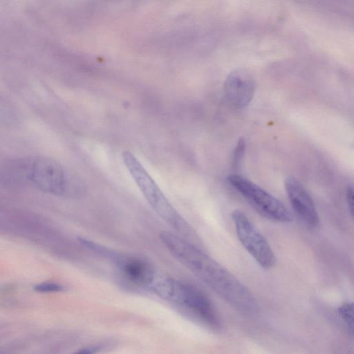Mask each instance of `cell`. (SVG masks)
<instances>
[{"label": "cell", "mask_w": 354, "mask_h": 354, "mask_svg": "<svg viewBox=\"0 0 354 354\" xmlns=\"http://www.w3.org/2000/svg\"><path fill=\"white\" fill-rule=\"evenodd\" d=\"M122 159L143 196L157 214L180 234V236L195 245L198 244L200 240L194 230L171 205L136 157L130 151H125L122 153Z\"/></svg>", "instance_id": "3"}, {"label": "cell", "mask_w": 354, "mask_h": 354, "mask_svg": "<svg viewBox=\"0 0 354 354\" xmlns=\"http://www.w3.org/2000/svg\"><path fill=\"white\" fill-rule=\"evenodd\" d=\"M338 312L349 331L354 335V302L342 304L338 308Z\"/></svg>", "instance_id": "10"}, {"label": "cell", "mask_w": 354, "mask_h": 354, "mask_svg": "<svg viewBox=\"0 0 354 354\" xmlns=\"http://www.w3.org/2000/svg\"><path fill=\"white\" fill-rule=\"evenodd\" d=\"M231 216L237 237L245 250L261 268H272L276 257L266 238L242 211L234 209Z\"/></svg>", "instance_id": "6"}, {"label": "cell", "mask_w": 354, "mask_h": 354, "mask_svg": "<svg viewBox=\"0 0 354 354\" xmlns=\"http://www.w3.org/2000/svg\"><path fill=\"white\" fill-rule=\"evenodd\" d=\"M150 290L205 326L219 330L220 317L209 298L195 286L158 273Z\"/></svg>", "instance_id": "2"}, {"label": "cell", "mask_w": 354, "mask_h": 354, "mask_svg": "<svg viewBox=\"0 0 354 354\" xmlns=\"http://www.w3.org/2000/svg\"><path fill=\"white\" fill-rule=\"evenodd\" d=\"M245 140L243 138H240L234 149L232 156V164L234 169H239L245 155Z\"/></svg>", "instance_id": "11"}, {"label": "cell", "mask_w": 354, "mask_h": 354, "mask_svg": "<svg viewBox=\"0 0 354 354\" xmlns=\"http://www.w3.org/2000/svg\"><path fill=\"white\" fill-rule=\"evenodd\" d=\"M285 188L296 214L308 225L317 227L319 223V214L312 198L303 185L290 176L285 180Z\"/></svg>", "instance_id": "8"}, {"label": "cell", "mask_w": 354, "mask_h": 354, "mask_svg": "<svg viewBox=\"0 0 354 354\" xmlns=\"http://www.w3.org/2000/svg\"><path fill=\"white\" fill-rule=\"evenodd\" d=\"M21 177L53 195L78 197L84 187L79 178L53 159L37 157L21 163Z\"/></svg>", "instance_id": "4"}, {"label": "cell", "mask_w": 354, "mask_h": 354, "mask_svg": "<svg viewBox=\"0 0 354 354\" xmlns=\"http://www.w3.org/2000/svg\"><path fill=\"white\" fill-rule=\"evenodd\" d=\"M77 352L80 353H93L96 352V351L95 348H84Z\"/></svg>", "instance_id": "14"}, {"label": "cell", "mask_w": 354, "mask_h": 354, "mask_svg": "<svg viewBox=\"0 0 354 354\" xmlns=\"http://www.w3.org/2000/svg\"><path fill=\"white\" fill-rule=\"evenodd\" d=\"M256 84L251 74L244 69H236L226 77L223 94L226 102L235 109H243L251 102Z\"/></svg>", "instance_id": "7"}, {"label": "cell", "mask_w": 354, "mask_h": 354, "mask_svg": "<svg viewBox=\"0 0 354 354\" xmlns=\"http://www.w3.org/2000/svg\"><path fill=\"white\" fill-rule=\"evenodd\" d=\"M227 180L263 216L281 223H288L292 220V214L284 204L257 185L237 174L229 176Z\"/></svg>", "instance_id": "5"}, {"label": "cell", "mask_w": 354, "mask_h": 354, "mask_svg": "<svg viewBox=\"0 0 354 354\" xmlns=\"http://www.w3.org/2000/svg\"><path fill=\"white\" fill-rule=\"evenodd\" d=\"M35 290L39 292H59L65 290V288L57 283L46 282L37 284Z\"/></svg>", "instance_id": "12"}, {"label": "cell", "mask_w": 354, "mask_h": 354, "mask_svg": "<svg viewBox=\"0 0 354 354\" xmlns=\"http://www.w3.org/2000/svg\"><path fill=\"white\" fill-rule=\"evenodd\" d=\"M346 201L348 208L353 216L354 217V187H349L346 190Z\"/></svg>", "instance_id": "13"}, {"label": "cell", "mask_w": 354, "mask_h": 354, "mask_svg": "<svg viewBox=\"0 0 354 354\" xmlns=\"http://www.w3.org/2000/svg\"><path fill=\"white\" fill-rule=\"evenodd\" d=\"M160 239L175 259L231 306L245 314L252 315L257 312L259 305L252 292L196 245L167 231L162 232Z\"/></svg>", "instance_id": "1"}, {"label": "cell", "mask_w": 354, "mask_h": 354, "mask_svg": "<svg viewBox=\"0 0 354 354\" xmlns=\"http://www.w3.org/2000/svg\"><path fill=\"white\" fill-rule=\"evenodd\" d=\"M125 277L132 283L149 289L158 272L147 261L137 258H117Z\"/></svg>", "instance_id": "9"}]
</instances>
